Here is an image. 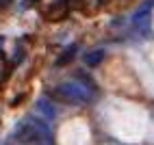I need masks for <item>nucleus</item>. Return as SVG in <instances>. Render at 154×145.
Masks as SVG:
<instances>
[{
	"mask_svg": "<svg viewBox=\"0 0 154 145\" xmlns=\"http://www.w3.org/2000/svg\"><path fill=\"white\" fill-rule=\"evenodd\" d=\"M50 95L61 102H87L89 91L85 87H80L78 82H63V85L50 89Z\"/></svg>",
	"mask_w": 154,
	"mask_h": 145,
	"instance_id": "nucleus-1",
	"label": "nucleus"
},
{
	"mask_svg": "<svg viewBox=\"0 0 154 145\" xmlns=\"http://www.w3.org/2000/svg\"><path fill=\"white\" fill-rule=\"evenodd\" d=\"M104 61V50H94V52H87L85 54V65L89 67H96Z\"/></svg>",
	"mask_w": 154,
	"mask_h": 145,
	"instance_id": "nucleus-2",
	"label": "nucleus"
},
{
	"mask_svg": "<svg viewBox=\"0 0 154 145\" xmlns=\"http://www.w3.org/2000/svg\"><path fill=\"white\" fill-rule=\"evenodd\" d=\"M74 56H76V46H69V48L65 50V52H63V54H61V56L54 61V65H57V67H63V65H67Z\"/></svg>",
	"mask_w": 154,
	"mask_h": 145,
	"instance_id": "nucleus-3",
	"label": "nucleus"
}]
</instances>
